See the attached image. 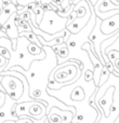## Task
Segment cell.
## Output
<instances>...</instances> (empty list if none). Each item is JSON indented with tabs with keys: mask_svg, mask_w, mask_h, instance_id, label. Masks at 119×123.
<instances>
[{
	"mask_svg": "<svg viewBox=\"0 0 119 123\" xmlns=\"http://www.w3.org/2000/svg\"><path fill=\"white\" fill-rule=\"evenodd\" d=\"M67 17H63L56 12L52 10L45 11V15L42 17V21L39 24V29L45 31L48 35H56L59 32L63 31L67 25Z\"/></svg>",
	"mask_w": 119,
	"mask_h": 123,
	"instance_id": "1",
	"label": "cell"
},
{
	"mask_svg": "<svg viewBox=\"0 0 119 123\" xmlns=\"http://www.w3.org/2000/svg\"><path fill=\"white\" fill-rule=\"evenodd\" d=\"M1 86L3 87V91L9 97L14 99L15 102L22 97L24 93V83L21 79L11 74H4L2 76Z\"/></svg>",
	"mask_w": 119,
	"mask_h": 123,
	"instance_id": "2",
	"label": "cell"
},
{
	"mask_svg": "<svg viewBox=\"0 0 119 123\" xmlns=\"http://www.w3.org/2000/svg\"><path fill=\"white\" fill-rule=\"evenodd\" d=\"M114 92H115V86L113 85L108 86L102 97H100L98 100H94L96 107L100 109L102 116H105V118H107L111 113V107L114 103Z\"/></svg>",
	"mask_w": 119,
	"mask_h": 123,
	"instance_id": "3",
	"label": "cell"
},
{
	"mask_svg": "<svg viewBox=\"0 0 119 123\" xmlns=\"http://www.w3.org/2000/svg\"><path fill=\"white\" fill-rule=\"evenodd\" d=\"M47 103L41 100H32L28 108V113L25 118L40 120L47 116Z\"/></svg>",
	"mask_w": 119,
	"mask_h": 123,
	"instance_id": "4",
	"label": "cell"
},
{
	"mask_svg": "<svg viewBox=\"0 0 119 123\" xmlns=\"http://www.w3.org/2000/svg\"><path fill=\"white\" fill-rule=\"evenodd\" d=\"M100 29L103 35L113 36L119 30V13L114 14L109 18H106L101 22Z\"/></svg>",
	"mask_w": 119,
	"mask_h": 123,
	"instance_id": "5",
	"label": "cell"
},
{
	"mask_svg": "<svg viewBox=\"0 0 119 123\" xmlns=\"http://www.w3.org/2000/svg\"><path fill=\"white\" fill-rule=\"evenodd\" d=\"M16 104L14 99H12L11 97H9L8 95L6 94V100H4L3 106L0 108V123H4L7 121H19L16 120L14 117H12L11 115V110L14 107V105Z\"/></svg>",
	"mask_w": 119,
	"mask_h": 123,
	"instance_id": "6",
	"label": "cell"
},
{
	"mask_svg": "<svg viewBox=\"0 0 119 123\" xmlns=\"http://www.w3.org/2000/svg\"><path fill=\"white\" fill-rule=\"evenodd\" d=\"M86 98H87V94H86L83 87L80 86V85L75 86L69 93V99L73 100V102H82Z\"/></svg>",
	"mask_w": 119,
	"mask_h": 123,
	"instance_id": "7",
	"label": "cell"
},
{
	"mask_svg": "<svg viewBox=\"0 0 119 123\" xmlns=\"http://www.w3.org/2000/svg\"><path fill=\"white\" fill-rule=\"evenodd\" d=\"M16 12H17L16 6L11 2L9 6H7L6 8H3V10H2L1 14H0V24H3L4 25L6 22L12 16V14H14V13H16Z\"/></svg>",
	"mask_w": 119,
	"mask_h": 123,
	"instance_id": "8",
	"label": "cell"
},
{
	"mask_svg": "<svg viewBox=\"0 0 119 123\" xmlns=\"http://www.w3.org/2000/svg\"><path fill=\"white\" fill-rule=\"evenodd\" d=\"M50 112H54V113H58V115L61 117L62 119V123H72L73 121V118H74V113L72 111H68V110H61L58 107H52ZM49 112V113H50Z\"/></svg>",
	"mask_w": 119,
	"mask_h": 123,
	"instance_id": "9",
	"label": "cell"
},
{
	"mask_svg": "<svg viewBox=\"0 0 119 123\" xmlns=\"http://www.w3.org/2000/svg\"><path fill=\"white\" fill-rule=\"evenodd\" d=\"M19 36L20 37H25V38L27 39L29 42L35 43V44H37L38 47H40V48H43L42 44H41V42H40V40H39L38 36H37L36 34H34L33 31H29V32H21Z\"/></svg>",
	"mask_w": 119,
	"mask_h": 123,
	"instance_id": "10",
	"label": "cell"
},
{
	"mask_svg": "<svg viewBox=\"0 0 119 123\" xmlns=\"http://www.w3.org/2000/svg\"><path fill=\"white\" fill-rule=\"evenodd\" d=\"M27 51H28V53H29L30 55L37 56V55H39V54H41L43 52V48H40V47H38L37 44H35V43L29 42L27 44Z\"/></svg>",
	"mask_w": 119,
	"mask_h": 123,
	"instance_id": "11",
	"label": "cell"
},
{
	"mask_svg": "<svg viewBox=\"0 0 119 123\" xmlns=\"http://www.w3.org/2000/svg\"><path fill=\"white\" fill-rule=\"evenodd\" d=\"M17 29H19V35L21 34V32H29V31H33L32 22H26V21H24V19H22L20 26L17 27Z\"/></svg>",
	"mask_w": 119,
	"mask_h": 123,
	"instance_id": "12",
	"label": "cell"
},
{
	"mask_svg": "<svg viewBox=\"0 0 119 123\" xmlns=\"http://www.w3.org/2000/svg\"><path fill=\"white\" fill-rule=\"evenodd\" d=\"M112 72L107 69L106 66H103V69H102V72H101V77H100V83H99V87L102 86L107 80H108L109 76H111Z\"/></svg>",
	"mask_w": 119,
	"mask_h": 123,
	"instance_id": "13",
	"label": "cell"
},
{
	"mask_svg": "<svg viewBox=\"0 0 119 123\" xmlns=\"http://www.w3.org/2000/svg\"><path fill=\"white\" fill-rule=\"evenodd\" d=\"M68 55H69V49H68L67 43L64 42L63 43V47L60 49V51H59V53L56 54V56H58L59 58H61V60L65 61L66 58L68 57Z\"/></svg>",
	"mask_w": 119,
	"mask_h": 123,
	"instance_id": "14",
	"label": "cell"
},
{
	"mask_svg": "<svg viewBox=\"0 0 119 123\" xmlns=\"http://www.w3.org/2000/svg\"><path fill=\"white\" fill-rule=\"evenodd\" d=\"M34 13H35V16H36V23L39 27V24L41 23L42 17H43V15H45V10L41 8V6H38L36 9H35Z\"/></svg>",
	"mask_w": 119,
	"mask_h": 123,
	"instance_id": "15",
	"label": "cell"
},
{
	"mask_svg": "<svg viewBox=\"0 0 119 123\" xmlns=\"http://www.w3.org/2000/svg\"><path fill=\"white\" fill-rule=\"evenodd\" d=\"M81 76L85 78L86 82H91V81H93V69H92V68L83 69Z\"/></svg>",
	"mask_w": 119,
	"mask_h": 123,
	"instance_id": "16",
	"label": "cell"
},
{
	"mask_svg": "<svg viewBox=\"0 0 119 123\" xmlns=\"http://www.w3.org/2000/svg\"><path fill=\"white\" fill-rule=\"evenodd\" d=\"M106 55L108 57L109 62L113 63L116 58H119V51H117V50H111V51H107Z\"/></svg>",
	"mask_w": 119,
	"mask_h": 123,
	"instance_id": "17",
	"label": "cell"
},
{
	"mask_svg": "<svg viewBox=\"0 0 119 123\" xmlns=\"http://www.w3.org/2000/svg\"><path fill=\"white\" fill-rule=\"evenodd\" d=\"M35 1H36V0H17V4L26 6L28 3H32V2H35Z\"/></svg>",
	"mask_w": 119,
	"mask_h": 123,
	"instance_id": "18",
	"label": "cell"
},
{
	"mask_svg": "<svg viewBox=\"0 0 119 123\" xmlns=\"http://www.w3.org/2000/svg\"><path fill=\"white\" fill-rule=\"evenodd\" d=\"M53 0H41V3H51Z\"/></svg>",
	"mask_w": 119,
	"mask_h": 123,
	"instance_id": "19",
	"label": "cell"
},
{
	"mask_svg": "<svg viewBox=\"0 0 119 123\" xmlns=\"http://www.w3.org/2000/svg\"><path fill=\"white\" fill-rule=\"evenodd\" d=\"M1 80H2V76H1V74H0V91L4 92V91H3V87L1 86Z\"/></svg>",
	"mask_w": 119,
	"mask_h": 123,
	"instance_id": "20",
	"label": "cell"
}]
</instances>
